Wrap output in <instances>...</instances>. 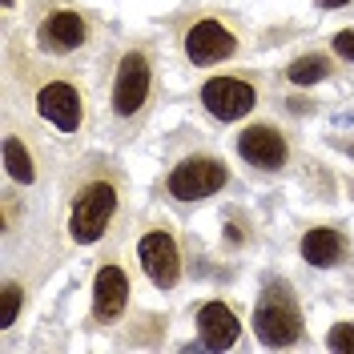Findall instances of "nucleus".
Returning <instances> with one entry per match:
<instances>
[{
  "mask_svg": "<svg viewBox=\"0 0 354 354\" xmlns=\"http://www.w3.org/2000/svg\"><path fill=\"white\" fill-rule=\"evenodd\" d=\"M149 97V61L141 53H129L121 65H117V81H113V109L121 117H133V113L145 105Z\"/></svg>",
  "mask_w": 354,
  "mask_h": 354,
  "instance_id": "39448f33",
  "label": "nucleus"
},
{
  "mask_svg": "<svg viewBox=\"0 0 354 354\" xmlns=\"http://www.w3.org/2000/svg\"><path fill=\"white\" fill-rule=\"evenodd\" d=\"M330 351H354V322H338L330 330Z\"/></svg>",
  "mask_w": 354,
  "mask_h": 354,
  "instance_id": "f3484780",
  "label": "nucleus"
},
{
  "mask_svg": "<svg viewBox=\"0 0 354 354\" xmlns=\"http://www.w3.org/2000/svg\"><path fill=\"white\" fill-rule=\"evenodd\" d=\"M254 330L262 338L266 346H290L298 342L302 334V314L294 306L286 286H266V294L258 298V310H254Z\"/></svg>",
  "mask_w": 354,
  "mask_h": 354,
  "instance_id": "f257e3e1",
  "label": "nucleus"
},
{
  "mask_svg": "<svg viewBox=\"0 0 354 354\" xmlns=\"http://www.w3.org/2000/svg\"><path fill=\"white\" fill-rule=\"evenodd\" d=\"M198 330H201V342H205L209 351H225V346L238 342V318H234L230 306L209 302V306H201V314H198Z\"/></svg>",
  "mask_w": 354,
  "mask_h": 354,
  "instance_id": "9d476101",
  "label": "nucleus"
},
{
  "mask_svg": "<svg viewBox=\"0 0 354 354\" xmlns=\"http://www.w3.org/2000/svg\"><path fill=\"white\" fill-rule=\"evenodd\" d=\"M17 314H21V286L8 282V286H4V314H0V326L8 330V326L17 322Z\"/></svg>",
  "mask_w": 354,
  "mask_h": 354,
  "instance_id": "dca6fc26",
  "label": "nucleus"
},
{
  "mask_svg": "<svg viewBox=\"0 0 354 354\" xmlns=\"http://www.w3.org/2000/svg\"><path fill=\"white\" fill-rule=\"evenodd\" d=\"M4 165H8V174L17 177V181H32L37 177V165H32V157L24 153V145L17 137L4 141Z\"/></svg>",
  "mask_w": 354,
  "mask_h": 354,
  "instance_id": "4468645a",
  "label": "nucleus"
},
{
  "mask_svg": "<svg viewBox=\"0 0 354 354\" xmlns=\"http://www.w3.org/2000/svg\"><path fill=\"white\" fill-rule=\"evenodd\" d=\"M238 153H242L250 165L278 169V165L286 161V141H282V133L270 129V125H250V129L238 137Z\"/></svg>",
  "mask_w": 354,
  "mask_h": 354,
  "instance_id": "1a4fd4ad",
  "label": "nucleus"
},
{
  "mask_svg": "<svg viewBox=\"0 0 354 354\" xmlns=\"http://www.w3.org/2000/svg\"><path fill=\"white\" fill-rule=\"evenodd\" d=\"M334 53L346 57V61H354V28H342V32L334 37Z\"/></svg>",
  "mask_w": 354,
  "mask_h": 354,
  "instance_id": "a211bd4d",
  "label": "nucleus"
},
{
  "mask_svg": "<svg viewBox=\"0 0 354 354\" xmlns=\"http://www.w3.org/2000/svg\"><path fill=\"white\" fill-rule=\"evenodd\" d=\"M225 165L214 161V157H185L169 174V194L181 201H198V198H209L225 185Z\"/></svg>",
  "mask_w": 354,
  "mask_h": 354,
  "instance_id": "7ed1b4c3",
  "label": "nucleus"
},
{
  "mask_svg": "<svg viewBox=\"0 0 354 354\" xmlns=\"http://www.w3.org/2000/svg\"><path fill=\"white\" fill-rule=\"evenodd\" d=\"M113 209H117V189H113L109 181H93V185H85V189L77 194L73 221H68L73 238H77L81 245L97 242V238L105 234V225H109Z\"/></svg>",
  "mask_w": 354,
  "mask_h": 354,
  "instance_id": "f03ea898",
  "label": "nucleus"
},
{
  "mask_svg": "<svg viewBox=\"0 0 354 354\" xmlns=\"http://www.w3.org/2000/svg\"><path fill=\"white\" fill-rule=\"evenodd\" d=\"M4 8H12V0H4Z\"/></svg>",
  "mask_w": 354,
  "mask_h": 354,
  "instance_id": "aec40b11",
  "label": "nucleus"
},
{
  "mask_svg": "<svg viewBox=\"0 0 354 354\" xmlns=\"http://www.w3.org/2000/svg\"><path fill=\"white\" fill-rule=\"evenodd\" d=\"M234 32L218 21H201L189 28V37H185V53H189V61L194 65H214L221 57H230L234 53Z\"/></svg>",
  "mask_w": 354,
  "mask_h": 354,
  "instance_id": "6e6552de",
  "label": "nucleus"
},
{
  "mask_svg": "<svg viewBox=\"0 0 354 354\" xmlns=\"http://www.w3.org/2000/svg\"><path fill=\"white\" fill-rule=\"evenodd\" d=\"M318 4H326V8H346L351 0H318Z\"/></svg>",
  "mask_w": 354,
  "mask_h": 354,
  "instance_id": "6ab92c4d",
  "label": "nucleus"
},
{
  "mask_svg": "<svg viewBox=\"0 0 354 354\" xmlns=\"http://www.w3.org/2000/svg\"><path fill=\"white\" fill-rule=\"evenodd\" d=\"M342 238L334 234V230H310L306 238H302V258H306L310 266H334L338 258H342Z\"/></svg>",
  "mask_w": 354,
  "mask_h": 354,
  "instance_id": "ddd939ff",
  "label": "nucleus"
},
{
  "mask_svg": "<svg viewBox=\"0 0 354 354\" xmlns=\"http://www.w3.org/2000/svg\"><path fill=\"white\" fill-rule=\"evenodd\" d=\"M137 254H141V266H145L149 282H157V286H165V290L177 282V274H181V258H177V245H174L169 234H161V230L145 234L141 245H137Z\"/></svg>",
  "mask_w": 354,
  "mask_h": 354,
  "instance_id": "423d86ee",
  "label": "nucleus"
},
{
  "mask_svg": "<svg viewBox=\"0 0 354 354\" xmlns=\"http://www.w3.org/2000/svg\"><path fill=\"white\" fill-rule=\"evenodd\" d=\"M201 101H205V109L214 113L218 121H238V117H245L254 109L258 93H254V85H245L238 77H214L201 88Z\"/></svg>",
  "mask_w": 354,
  "mask_h": 354,
  "instance_id": "20e7f679",
  "label": "nucleus"
},
{
  "mask_svg": "<svg viewBox=\"0 0 354 354\" xmlns=\"http://www.w3.org/2000/svg\"><path fill=\"white\" fill-rule=\"evenodd\" d=\"M125 298H129V278H125V270L105 266V270L97 274V286H93L97 314H101V318H117V314L125 310Z\"/></svg>",
  "mask_w": 354,
  "mask_h": 354,
  "instance_id": "f8f14e48",
  "label": "nucleus"
},
{
  "mask_svg": "<svg viewBox=\"0 0 354 354\" xmlns=\"http://www.w3.org/2000/svg\"><path fill=\"white\" fill-rule=\"evenodd\" d=\"M41 44L48 53H73L85 44V21L77 12H53L41 24Z\"/></svg>",
  "mask_w": 354,
  "mask_h": 354,
  "instance_id": "9b49d317",
  "label": "nucleus"
},
{
  "mask_svg": "<svg viewBox=\"0 0 354 354\" xmlns=\"http://www.w3.org/2000/svg\"><path fill=\"white\" fill-rule=\"evenodd\" d=\"M37 109H41L44 121H53L61 133H73L81 125V97H77V88L68 85V81L44 85L41 97H37Z\"/></svg>",
  "mask_w": 354,
  "mask_h": 354,
  "instance_id": "0eeeda50",
  "label": "nucleus"
},
{
  "mask_svg": "<svg viewBox=\"0 0 354 354\" xmlns=\"http://www.w3.org/2000/svg\"><path fill=\"white\" fill-rule=\"evenodd\" d=\"M326 73H330L326 57H298V61L286 68V77L294 81V85H314V81H322Z\"/></svg>",
  "mask_w": 354,
  "mask_h": 354,
  "instance_id": "2eb2a0df",
  "label": "nucleus"
}]
</instances>
